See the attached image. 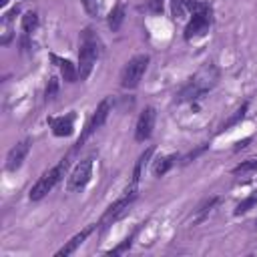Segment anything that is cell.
Segmentation results:
<instances>
[{
    "label": "cell",
    "mask_w": 257,
    "mask_h": 257,
    "mask_svg": "<svg viewBox=\"0 0 257 257\" xmlns=\"http://www.w3.org/2000/svg\"><path fill=\"white\" fill-rule=\"evenodd\" d=\"M209 26H211V8L207 4H203L197 12H193V18L189 20V24L185 28V38L191 40V38L203 36L205 32H209Z\"/></svg>",
    "instance_id": "obj_4"
},
{
    "label": "cell",
    "mask_w": 257,
    "mask_h": 257,
    "mask_svg": "<svg viewBox=\"0 0 257 257\" xmlns=\"http://www.w3.org/2000/svg\"><path fill=\"white\" fill-rule=\"evenodd\" d=\"M6 2H8V0H0V6H6Z\"/></svg>",
    "instance_id": "obj_27"
},
{
    "label": "cell",
    "mask_w": 257,
    "mask_h": 257,
    "mask_svg": "<svg viewBox=\"0 0 257 257\" xmlns=\"http://www.w3.org/2000/svg\"><path fill=\"white\" fill-rule=\"evenodd\" d=\"M56 92H58V78L52 76V78L48 80V84H46V92H44L46 100H52V98L56 96Z\"/></svg>",
    "instance_id": "obj_21"
},
{
    "label": "cell",
    "mask_w": 257,
    "mask_h": 257,
    "mask_svg": "<svg viewBox=\"0 0 257 257\" xmlns=\"http://www.w3.org/2000/svg\"><path fill=\"white\" fill-rule=\"evenodd\" d=\"M175 155H169V157H163V159H159L157 163H155V167H153V173H155V177H163L171 167H173V163H175Z\"/></svg>",
    "instance_id": "obj_15"
},
{
    "label": "cell",
    "mask_w": 257,
    "mask_h": 257,
    "mask_svg": "<svg viewBox=\"0 0 257 257\" xmlns=\"http://www.w3.org/2000/svg\"><path fill=\"white\" fill-rule=\"evenodd\" d=\"M108 112H110V100H108V98H104V100H100V104L96 106L94 114L90 116V120H88V124H86V128H84V133H82V135H80V139L76 141V149H78V147H82V143H84V141H86L94 131H98V128L104 124V120H106Z\"/></svg>",
    "instance_id": "obj_7"
},
{
    "label": "cell",
    "mask_w": 257,
    "mask_h": 257,
    "mask_svg": "<svg viewBox=\"0 0 257 257\" xmlns=\"http://www.w3.org/2000/svg\"><path fill=\"white\" fill-rule=\"evenodd\" d=\"M217 203H219V197H211L207 203H203V205L199 207V221H201V219H203V217H205V215H207V213H209Z\"/></svg>",
    "instance_id": "obj_22"
},
{
    "label": "cell",
    "mask_w": 257,
    "mask_h": 257,
    "mask_svg": "<svg viewBox=\"0 0 257 257\" xmlns=\"http://www.w3.org/2000/svg\"><path fill=\"white\" fill-rule=\"evenodd\" d=\"M255 225H257V223H255Z\"/></svg>",
    "instance_id": "obj_28"
},
{
    "label": "cell",
    "mask_w": 257,
    "mask_h": 257,
    "mask_svg": "<svg viewBox=\"0 0 257 257\" xmlns=\"http://www.w3.org/2000/svg\"><path fill=\"white\" fill-rule=\"evenodd\" d=\"M147 66H149V56L147 54L133 56L124 64V68L120 72V86L122 88H137L141 78H143V74H145V70H147Z\"/></svg>",
    "instance_id": "obj_3"
},
{
    "label": "cell",
    "mask_w": 257,
    "mask_h": 257,
    "mask_svg": "<svg viewBox=\"0 0 257 257\" xmlns=\"http://www.w3.org/2000/svg\"><path fill=\"white\" fill-rule=\"evenodd\" d=\"M96 56H98V38L90 28H86L80 36V50H78V78L80 80H86L90 76Z\"/></svg>",
    "instance_id": "obj_1"
},
{
    "label": "cell",
    "mask_w": 257,
    "mask_h": 257,
    "mask_svg": "<svg viewBox=\"0 0 257 257\" xmlns=\"http://www.w3.org/2000/svg\"><path fill=\"white\" fill-rule=\"evenodd\" d=\"M249 143H251V139H245V141H239V143H237V147H235V149H237V151H239V149H245V147H247V145H249Z\"/></svg>",
    "instance_id": "obj_26"
},
{
    "label": "cell",
    "mask_w": 257,
    "mask_h": 257,
    "mask_svg": "<svg viewBox=\"0 0 257 257\" xmlns=\"http://www.w3.org/2000/svg\"><path fill=\"white\" fill-rule=\"evenodd\" d=\"M187 0H171V12H173V18L175 20H181L185 18V12H187Z\"/></svg>",
    "instance_id": "obj_16"
},
{
    "label": "cell",
    "mask_w": 257,
    "mask_h": 257,
    "mask_svg": "<svg viewBox=\"0 0 257 257\" xmlns=\"http://www.w3.org/2000/svg\"><path fill=\"white\" fill-rule=\"evenodd\" d=\"M72 120H74V116H72V114H68V116H60V118H48V122H50V126H52L54 137H70V135H72V131H74Z\"/></svg>",
    "instance_id": "obj_11"
},
{
    "label": "cell",
    "mask_w": 257,
    "mask_h": 257,
    "mask_svg": "<svg viewBox=\"0 0 257 257\" xmlns=\"http://www.w3.org/2000/svg\"><path fill=\"white\" fill-rule=\"evenodd\" d=\"M135 197H137V191H124V197H120L118 201H114V203L104 211V215H102V219H100V225H102V227H108V225L114 223L118 217H122L124 211L128 209V205L135 201Z\"/></svg>",
    "instance_id": "obj_8"
},
{
    "label": "cell",
    "mask_w": 257,
    "mask_h": 257,
    "mask_svg": "<svg viewBox=\"0 0 257 257\" xmlns=\"http://www.w3.org/2000/svg\"><path fill=\"white\" fill-rule=\"evenodd\" d=\"M82 6H84V10L90 16H96L98 14V0H82Z\"/></svg>",
    "instance_id": "obj_24"
},
{
    "label": "cell",
    "mask_w": 257,
    "mask_h": 257,
    "mask_svg": "<svg viewBox=\"0 0 257 257\" xmlns=\"http://www.w3.org/2000/svg\"><path fill=\"white\" fill-rule=\"evenodd\" d=\"M122 20H124V6H122V4H116V6L112 8V12L108 14V28H110L112 32H116V30L120 28Z\"/></svg>",
    "instance_id": "obj_14"
},
{
    "label": "cell",
    "mask_w": 257,
    "mask_h": 257,
    "mask_svg": "<svg viewBox=\"0 0 257 257\" xmlns=\"http://www.w3.org/2000/svg\"><path fill=\"white\" fill-rule=\"evenodd\" d=\"M217 80H219V70H217V66L211 64V62H207V64H203V66L193 74V78H191L189 82L197 88L199 94H205L207 90H211V88L217 84Z\"/></svg>",
    "instance_id": "obj_5"
},
{
    "label": "cell",
    "mask_w": 257,
    "mask_h": 257,
    "mask_svg": "<svg viewBox=\"0 0 257 257\" xmlns=\"http://www.w3.org/2000/svg\"><path fill=\"white\" fill-rule=\"evenodd\" d=\"M68 169V159H62L56 167H52V169H48L36 183H34V187L30 189V201H40L48 191H52L54 189V185L62 179V175H64V171Z\"/></svg>",
    "instance_id": "obj_2"
},
{
    "label": "cell",
    "mask_w": 257,
    "mask_h": 257,
    "mask_svg": "<svg viewBox=\"0 0 257 257\" xmlns=\"http://www.w3.org/2000/svg\"><path fill=\"white\" fill-rule=\"evenodd\" d=\"M257 169V159H251V161H245V163H241V165H237L235 169H233V173L235 175H243V173H249V171H255Z\"/></svg>",
    "instance_id": "obj_20"
},
{
    "label": "cell",
    "mask_w": 257,
    "mask_h": 257,
    "mask_svg": "<svg viewBox=\"0 0 257 257\" xmlns=\"http://www.w3.org/2000/svg\"><path fill=\"white\" fill-rule=\"evenodd\" d=\"M52 60L58 62L60 72H62V78H64L66 82H76V80H78V68H74V64H72L70 60L58 58V56H54V54H52Z\"/></svg>",
    "instance_id": "obj_13"
},
{
    "label": "cell",
    "mask_w": 257,
    "mask_h": 257,
    "mask_svg": "<svg viewBox=\"0 0 257 257\" xmlns=\"http://www.w3.org/2000/svg\"><path fill=\"white\" fill-rule=\"evenodd\" d=\"M155 108L153 106H147L141 114H139V120H137V126H135V139L139 143L147 141L151 135H153V126H155Z\"/></svg>",
    "instance_id": "obj_9"
},
{
    "label": "cell",
    "mask_w": 257,
    "mask_h": 257,
    "mask_svg": "<svg viewBox=\"0 0 257 257\" xmlns=\"http://www.w3.org/2000/svg\"><path fill=\"white\" fill-rule=\"evenodd\" d=\"M92 229H94V227L90 225V227L82 229L80 233H76V235H74V237H72V239H70V241H68V243L62 247V249H58V251H56V255H58V257H62V255L66 257V255L74 253V251H76V247H78V245H82V243H84V239H86V237L92 233Z\"/></svg>",
    "instance_id": "obj_12"
},
{
    "label": "cell",
    "mask_w": 257,
    "mask_h": 257,
    "mask_svg": "<svg viewBox=\"0 0 257 257\" xmlns=\"http://www.w3.org/2000/svg\"><path fill=\"white\" fill-rule=\"evenodd\" d=\"M36 24H38V16L34 12H26L22 16V30L24 32H32L36 28Z\"/></svg>",
    "instance_id": "obj_17"
},
{
    "label": "cell",
    "mask_w": 257,
    "mask_h": 257,
    "mask_svg": "<svg viewBox=\"0 0 257 257\" xmlns=\"http://www.w3.org/2000/svg\"><path fill=\"white\" fill-rule=\"evenodd\" d=\"M247 106H249V104L245 102V104H243V106H241V108H239V110H237V112H235V114H233V116H231V118H229L227 122H223V126H221V131H225V128H229V126H233V124H237L239 120H243V116H245V112H247Z\"/></svg>",
    "instance_id": "obj_18"
},
{
    "label": "cell",
    "mask_w": 257,
    "mask_h": 257,
    "mask_svg": "<svg viewBox=\"0 0 257 257\" xmlns=\"http://www.w3.org/2000/svg\"><path fill=\"white\" fill-rule=\"evenodd\" d=\"M90 177H92V159H84V161H80V163L72 169V173L68 175L66 189H68L70 193L80 191V189H84V187L88 185Z\"/></svg>",
    "instance_id": "obj_6"
},
{
    "label": "cell",
    "mask_w": 257,
    "mask_h": 257,
    "mask_svg": "<svg viewBox=\"0 0 257 257\" xmlns=\"http://www.w3.org/2000/svg\"><path fill=\"white\" fill-rule=\"evenodd\" d=\"M257 203V195H251V197H247L245 201H241L239 205H237V209H235V215H243V213H247L253 205Z\"/></svg>",
    "instance_id": "obj_19"
},
{
    "label": "cell",
    "mask_w": 257,
    "mask_h": 257,
    "mask_svg": "<svg viewBox=\"0 0 257 257\" xmlns=\"http://www.w3.org/2000/svg\"><path fill=\"white\" fill-rule=\"evenodd\" d=\"M149 8L159 14V12L163 10V0H149Z\"/></svg>",
    "instance_id": "obj_25"
},
{
    "label": "cell",
    "mask_w": 257,
    "mask_h": 257,
    "mask_svg": "<svg viewBox=\"0 0 257 257\" xmlns=\"http://www.w3.org/2000/svg\"><path fill=\"white\" fill-rule=\"evenodd\" d=\"M28 151H30V141H28V139L22 141V143H18V145H14V147L8 151V157H6V169H8L10 173L18 171V169L22 167V163H24Z\"/></svg>",
    "instance_id": "obj_10"
},
{
    "label": "cell",
    "mask_w": 257,
    "mask_h": 257,
    "mask_svg": "<svg viewBox=\"0 0 257 257\" xmlns=\"http://www.w3.org/2000/svg\"><path fill=\"white\" fill-rule=\"evenodd\" d=\"M133 237H135V233L131 235V237H126L118 247H114V249H110V251H106V255H118V253H122V251H126L128 247H131V243H133Z\"/></svg>",
    "instance_id": "obj_23"
}]
</instances>
